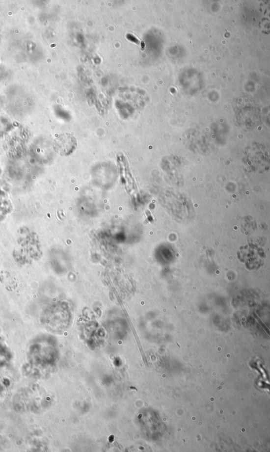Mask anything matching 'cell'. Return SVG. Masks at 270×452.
Masks as SVG:
<instances>
[{
  "label": "cell",
  "instance_id": "cell-1",
  "mask_svg": "<svg viewBox=\"0 0 270 452\" xmlns=\"http://www.w3.org/2000/svg\"><path fill=\"white\" fill-rule=\"evenodd\" d=\"M77 144L75 137L69 133H63L54 139L53 146L56 153L61 156L67 157L74 153Z\"/></svg>",
  "mask_w": 270,
  "mask_h": 452
},
{
  "label": "cell",
  "instance_id": "cell-2",
  "mask_svg": "<svg viewBox=\"0 0 270 452\" xmlns=\"http://www.w3.org/2000/svg\"><path fill=\"white\" fill-rule=\"evenodd\" d=\"M0 282L4 284L5 287L9 291H13V289L16 288L17 282L13 278L10 273L6 271H2L0 272Z\"/></svg>",
  "mask_w": 270,
  "mask_h": 452
}]
</instances>
